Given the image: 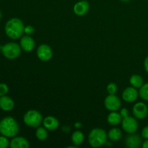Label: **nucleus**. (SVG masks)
Masks as SVG:
<instances>
[{"label": "nucleus", "mask_w": 148, "mask_h": 148, "mask_svg": "<svg viewBox=\"0 0 148 148\" xmlns=\"http://www.w3.org/2000/svg\"><path fill=\"white\" fill-rule=\"evenodd\" d=\"M8 86L5 83H0V97L5 95L8 92Z\"/></svg>", "instance_id": "nucleus-25"}, {"label": "nucleus", "mask_w": 148, "mask_h": 148, "mask_svg": "<svg viewBox=\"0 0 148 148\" xmlns=\"http://www.w3.org/2000/svg\"><path fill=\"white\" fill-rule=\"evenodd\" d=\"M125 144L130 148L140 147L143 145L142 137L139 134H136L134 133L130 134L125 139Z\"/></svg>", "instance_id": "nucleus-11"}, {"label": "nucleus", "mask_w": 148, "mask_h": 148, "mask_svg": "<svg viewBox=\"0 0 148 148\" xmlns=\"http://www.w3.org/2000/svg\"><path fill=\"white\" fill-rule=\"evenodd\" d=\"M20 46L23 51L26 52H30L35 48V40L29 35L22 36L20 38Z\"/></svg>", "instance_id": "nucleus-10"}, {"label": "nucleus", "mask_w": 148, "mask_h": 148, "mask_svg": "<svg viewBox=\"0 0 148 148\" xmlns=\"http://www.w3.org/2000/svg\"><path fill=\"white\" fill-rule=\"evenodd\" d=\"M132 112L136 119H143L148 114V107L144 103H137L133 107Z\"/></svg>", "instance_id": "nucleus-9"}, {"label": "nucleus", "mask_w": 148, "mask_h": 148, "mask_svg": "<svg viewBox=\"0 0 148 148\" xmlns=\"http://www.w3.org/2000/svg\"><path fill=\"white\" fill-rule=\"evenodd\" d=\"M121 1H124V2H127V1H130V0H121Z\"/></svg>", "instance_id": "nucleus-32"}, {"label": "nucleus", "mask_w": 148, "mask_h": 148, "mask_svg": "<svg viewBox=\"0 0 148 148\" xmlns=\"http://www.w3.org/2000/svg\"><path fill=\"white\" fill-rule=\"evenodd\" d=\"M108 134L101 128H95L90 131L88 135V143L92 147H99L106 144Z\"/></svg>", "instance_id": "nucleus-3"}, {"label": "nucleus", "mask_w": 148, "mask_h": 148, "mask_svg": "<svg viewBox=\"0 0 148 148\" xmlns=\"http://www.w3.org/2000/svg\"><path fill=\"white\" fill-rule=\"evenodd\" d=\"M14 101L11 98L7 95H3L0 97V108L3 111H11L14 108Z\"/></svg>", "instance_id": "nucleus-16"}, {"label": "nucleus", "mask_w": 148, "mask_h": 148, "mask_svg": "<svg viewBox=\"0 0 148 148\" xmlns=\"http://www.w3.org/2000/svg\"><path fill=\"white\" fill-rule=\"evenodd\" d=\"M3 55L9 59H14L18 57L21 53V47L17 43L14 42L6 43L4 46H1Z\"/></svg>", "instance_id": "nucleus-5"}, {"label": "nucleus", "mask_w": 148, "mask_h": 148, "mask_svg": "<svg viewBox=\"0 0 148 148\" xmlns=\"http://www.w3.org/2000/svg\"><path fill=\"white\" fill-rule=\"evenodd\" d=\"M43 116L39 111L36 110H30L25 114L23 121L25 124L32 128H36L43 123Z\"/></svg>", "instance_id": "nucleus-4"}, {"label": "nucleus", "mask_w": 148, "mask_h": 148, "mask_svg": "<svg viewBox=\"0 0 148 148\" xmlns=\"http://www.w3.org/2000/svg\"><path fill=\"white\" fill-rule=\"evenodd\" d=\"M106 90L109 95H115L117 92V86L114 82H111L108 85L106 88Z\"/></svg>", "instance_id": "nucleus-23"}, {"label": "nucleus", "mask_w": 148, "mask_h": 148, "mask_svg": "<svg viewBox=\"0 0 148 148\" xmlns=\"http://www.w3.org/2000/svg\"><path fill=\"white\" fill-rule=\"evenodd\" d=\"M130 82L132 85V86L135 88H141L143 84H144L143 78L139 75H133L130 77Z\"/></svg>", "instance_id": "nucleus-20"}, {"label": "nucleus", "mask_w": 148, "mask_h": 148, "mask_svg": "<svg viewBox=\"0 0 148 148\" xmlns=\"http://www.w3.org/2000/svg\"><path fill=\"white\" fill-rule=\"evenodd\" d=\"M120 114H121L122 118H124V117H126V116H129V111L127 109V108H124L121 110V111H120Z\"/></svg>", "instance_id": "nucleus-28"}, {"label": "nucleus", "mask_w": 148, "mask_h": 148, "mask_svg": "<svg viewBox=\"0 0 148 148\" xmlns=\"http://www.w3.org/2000/svg\"><path fill=\"white\" fill-rule=\"evenodd\" d=\"M43 127L47 130L54 131V130H56L59 127V121L56 117L49 116H47L45 119H43Z\"/></svg>", "instance_id": "nucleus-14"}, {"label": "nucleus", "mask_w": 148, "mask_h": 148, "mask_svg": "<svg viewBox=\"0 0 148 148\" xmlns=\"http://www.w3.org/2000/svg\"><path fill=\"white\" fill-rule=\"evenodd\" d=\"M1 12H0V20H1Z\"/></svg>", "instance_id": "nucleus-33"}, {"label": "nucleus", "mask_w": 148, "mask_h": 148, "mask_svg": "<svg viewBox=\"0 0 148 148\" xmlns=\"http://www.w3.org/2000/svg\"><path fill=\"white\" fill-rule=\"evenodd\" d=\"M142 146H143V148H148V139L147 140H146L143 143Z\"/></svg>", "instance_id": "nucleus-30"}, {"label": "nucleus", "mask_w": 148, "mask_h": 148, "mask_svg": "<svg viewBox=\"0 0 148 148\" xmlns=\"http://www.w3.org/2000/svg\"><path fill=\"white\" fill-rule=\"evenodd\" d=\"M38 58L42 62H48L50 60L53 56L52 49L49 45L41 44L38 46L36 52Z\"/></svg>", "instance_id": "nucleus-8"}, {"label": "nucleus", "mask_w": 148, "mask_h": 148, "mask_svg": "<svg viewBox=\"0 0 148 148\" xmlns=\"http://www.w3.org/2000/svg\"><path fill=\"white\" fill-rule=\"evenodd\" d=\"M1 48H0V51H1Z\"/></svg>", "instance_id": "nucleus-34"}, {"label": "nucleus", "mask_w": 148, "mask_h": 148, "mask_svg": "<svg viewBox=\"0 0 148 148\" xmlns=\"http://www.w3.org/2000/svg\"><path fill=\"white\" fill-rule=\"evenodd\" d=\"M4 29L6 34L8 37L16 40L23 36V34L24 33L25 25L20 19L14 17L7 21Z\"/></svg>", "instance_id": "nucleus-1"}, {"label": "nucleus", "mask_w": 148, "mask_h": 148, "mask_svg": "<svg viewBox=\"0 0 148 148\" xmlns=\"http://www.w3.org/2000/svg\"><path fill=\"white\" fill-rule=\"evenodd\" d=\"M89 3L88 1H85V0H82L76 4L74 6V12L76 15L77 16H83L86 14L89 10Z\"/></svg>", "instance_id": "nucleus-13"}, {"label": "nucleus", "mask_w": 148, "mask_h": 148, "mask_svg": "<svg viewBox=\"0 0 148 148\" xmlns=\"http://www.w3.org/2000/svg\"><path fill=\"white\" fill-rule=\"evenodd\" d=\"M36 136L38 140H40V141H43V140H46L48 137L47 130L44 127H42L39 126L36 132Z\"/></svg>", "instance_id": "nucleus-21"}, {"label": "nucleus", "mask_w": 148, "mask_h": 148, "mask_svg": "<svg viewBox=\"0 0 148 148\" xmlns=\"http://www.w3.org/2000/svg\"><path fill=\"white\" fill-rule=\"evenodd\" d=\"M85 140V137L82 132L75 131L72 134V142L75 146H79L82 144Z\"/></svg>", "instance_id": "nucleus-18"}, {"label": "nucleus", "mask_w": 148, "mask_h": 148, "mask_svg": "<svg viewBox=\"0 0 148 148\" xmlns=\"http://www.w3.org/2000/svg\"><path fill=\"white\" fill-rule=\"evenodd\" d=\"M121 124H122V129L124 131L128 134L135 133L138 130V121L132 116H127L124 117L121 121Z\"/></svg>", "instance_id": "nucleus-6"}, {"label": "nucleus", "mask_w": 148, "mask_h": 148, "mask_svg": "<svg viewBox=\"0 0 148 148\" xmlns=\"http://www.w3.org/2000/svg\"><path fill=\"white\" fill-rule=\"evenodd\" d=\"M144 66H145V71L148 73V56L145 59V60Z\"/></svg>", "instance_id": "nucleus-29"}, {"label": "nucleus", "mask_w": 148, "mask_h": 148, "mask_svg": "<svg viewBox=\"0 0 148 148\" xmlns=\"http://www.w3.org/2000/svg\"><path fill=\"white\" fill-rule=\"evenodd\" d=\"M10 142H9L8 139L5 136H1L0 137V148H6L9 146L10 145Z\"/></svg>", "instance_id": "nucleus-24"}, {"label": "nucleus", "mask_w": 148, "mask_h": 148, "mask_svg": "<svg viewBox=\"0 0 148 148\" xmlns=\"http://www.w3.org/2000/svg\"><path fill=\"white\" fill-rule=\"evenodd\" d=\"M122 133L119 128H113L108 133V138L112 142H116L121 139Z\"/></svg>", "instance_id": "nucleus-19"}, {"label": "nucleus", "mask_w": 148, "mask_h": 148, "mask_svg": "<svg viewBox=\"0 0 148 148\" xmlns=\"http://www.w3.org/2000/svg\"><path fill=\"white\" fill-rule=\"evenodd\" d=\"M138 91L134 87H128L126 88L122 93V98L124 101H127L128 103H132L135 101L138 97Z\"/></svg>", "instance_id": "nucleus-12"}, {"label": "nucleus", "mask_w": 148, "mask_h": 148, "mask_svg": "<svg viewBox=\"0 0 148 148\" xmlns=\"http://www.w3.org/2000/svg\"><path fill=\"white\" fill-rule=\"evenodd\" d=\"M122 119L120 113L116 112V111H111V114H108V117H107V121L111 126H116L121 122Z\"/></svg>", "instance_id": "nucleus-17"}, {"label": "nucleus", "mask_w": 148, "mask_h": 148, "mask_svg": "<svg viewBox=\"0 0 148 148\" xmlns=\"http://www.w3.org/2000/svg\"><path fill=\"white\" fill-rule=\"evenodd\" d=\"M34 32H35V29L32 25L25 26L24 33H25L26 35H29V36H30V35L33 34Z\"/></svg>", "instance_id": "nucleus-26"}, {"label": "nucleus", "mask_w": 148, "mask_h": 148, "mask_svg": "<svg viewBox=\"0 0 148 148\" xmlns=\"http://www.w3.org/2000/svg\"><path fill=\"white\" fill-rule=\"evenodd\" d=\"M104 105L107 110L110 111H116L121 107V101L116 95H109L105 98Z\"/></svg>", "instance_id": "nucleus-7"}, {"label": "nucleus", "mask_w": 148, "mask_h": 148, "mask_svg": "<svg viewBox=\"0 0 148 148\" xmlns=\"http://www.w3.org/2000/svg\"><path fill=\"white\" fill-rule=\"evenodd\" d=\"M11 148H27L29 147L28 140L23 137H14L10 143Z\"/></svg>", "instance_id": "nucleus-15"}, {"label": "nucleus", "mask_w": 148, "mask_h": 148, "mask_svg": "<svg viewBox=\"0 0 148 148\" xmlns=\"http://www.w3.org/2000/svg\"><path fill=\"white\" fill-rule=\"evenodd\" d=\"M82 127V124L80 122H77L75 124V127L77 129H79Z\"/></svg>", "instance_id": "nucleus-31"}, {"label": "nucleus", "mask_w": 148, "mask_h": 148, "mask_svg": "<svg viewBox=\"0 0 148 148\" xmlns=\"http://www.w3.org/2000/svg\"><path fill=\"white\" fill-rule=\"evenodd\" d=\"M19 132V126L16 120L7 116L0 121V133L7 137H14Z\"/></svg>", "instance_id": "nucleus-2"}, {"label": "nucleus", "mask_w": 148, "mask_h": 148, "mask_svg": "<svg viewBox=\"0 0 148 148\" xmlns=\"http://www.w3.org/2000/svg\"><path fill=\"white\" fill-rule=\"evenodd\" d=\"M141 135H142V137H143V138L145 139V140H147L148 139V126L143 128V131H142Z\"/></svg>", "instance_id": "nucleus-27"}, {"label": "nucleus", "mask_w": 148, "mask_h": 148, "mask_svg": "<svg viewBox=\"0 0 148 148\" xmlns=\"http://www.w3.org/2000/svg\"><path fill=\"white\" fill-rule=\"evenodd\" d=\"M139 95H140L142 99L148 101V82L143 84V86L140 88Z\"/></svg>", "instance_id": "nucleus-22"}]
</instances>
